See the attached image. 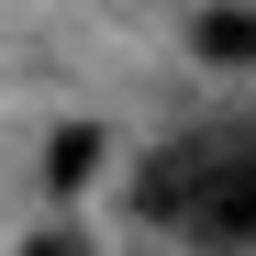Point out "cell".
I'll list each match as a JSON object with an SVG mask.
<instances>
[{"label": "cell", "instance_id": "cell-1", "mask_svg": "<svg viewBox=\"0 0 256 256\" xmlns=\"http://www.w3.org/2000/svg\"><path fill=\"white\" fill-rule=\"evenodd\" d=\"M145 212L190 223L212 245H256V134H200L145 167Z\"/></svg>", "mask_w": 256, "mask_h": 256}, {"label": "cell", "instance_id": "cell-2", "mask_svg": "<svg viewBox=\"0 0 256 256\" xmlns=\"http://www.w3.org/2000/svg\"><path fill=\"white\" fill-rule=\"evenodd\" d=\"M200 56L212 67H256V0H212L200 12Z\"/></svg>", "mask_w": 256, "mask_h": 256}, {"label": "cell", "instance_id": "cell-3", "mask_svg": "<svg viewBox=\"0 0 256 256\" xmlns=\"http://www.w3.org/2000/svg\"><path fill=\"white\" fill-rule=\"evenodd\" d=\"M45 167H56V190H78V178H90V167H100V134H90V122H67Z\"/></svg>", "mask_w": 256, "mask_h": 256}, {"label": "cell", "instance_id": "cell-4", "mask_svg": "<svg viewBox=\"0 0 256 256\" xmlns=\"http://www.w3.org/2000/svg\"><path fill=\"white\" fill-rule=\"evenodd\" d=\"M34 256H78V245H34Z\"/></svg>", "mask_w": 256, "mask_h": 256}]
</instances>
